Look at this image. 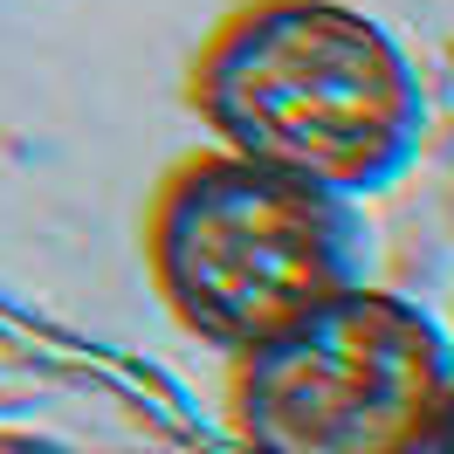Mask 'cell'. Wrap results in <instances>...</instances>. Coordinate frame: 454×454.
Returning <instances> with one entry per match:
<instances>
[{"label":"cell","instance_id":"6da1fadb","mask_svg":"<svg viewBox=\"0 0 454 454\" xmlns=\"http://www.w3.org/2000/svg\"><path fill=\"white\" fill-rule=\"evenodd\" d=\"M186 104L221 152L338 200L393 186L427 131L406 49L351 0L227 7L186 62Z\"/></svg>","mask_w":454,"mask_h":454},{"label":"cell","instance_id":"7a4b0ae2","mask_svg":"<svg viewBox=\"0 0 454 454\" xmlns=\"http://www.w3.org/2000/svg\"><path fill=\"white\" fill-rule=\"evenodd\" d=\"M145 269L193 338L248 358L358 289V214L241 152H193L159 179Z\"/></svg>","mask_w":454,"mask_h":454},{"label":"cell","instance_id":"3957f363","mask_svg":"<svg viewBox=\"0 0 454 454\" xmlns=\"http://www.w3.org/2000/svg\"><path fill=\"white\" fill-rule=\"evenodd\" d=\"M227 406L248 454H434L454 406V344L420 303L358 283L234 358Z\"/></svg>","mask_w":454,"mask_h":454},{"label":"cell","instance_id":"277c9868","mask_svg":"<svg viewBox=\"0 0 454 454\" xmlns=\"http://www.w3.org/2000/svg\"><path fill=\"white\" fill-rule=\"evenodd\" d=\"M0 454H62V448H42V441H7Z\"/></svg>","mask_w":454,"mask_h":454},{"label":"cell","instance_id":"5b68a950","mask_svg":"<svg viewBox=\"0 0 454 454\" xmlns=\"http://www.w3.org/2000/svg\"><path fill=\"white\" fill-rule=\"evenodd\" d=\"M434 454H454V406H448V427H441V441H434Z\"/></svg>","mask_w":454,"mask_h":454}]
</instances>
